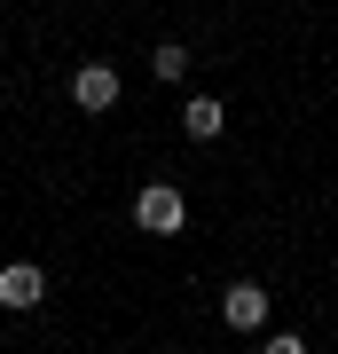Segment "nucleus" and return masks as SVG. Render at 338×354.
Segmentation results:
<instances>
[{"label": "nucleus", "mask_w": 338, "mask_h": 354, "mask_svg": "<svg viewBox=\"0 0 338 354\" xmlns=\"http://www.w3.org/2000/svg\"><path fill=\"white\" fill-rule=\"evenodd\" d=\"M39 299H48V268H39V260H8V268H0V307L32 315Z\"/></svg>", "instance_id": "4"}, {"label": "nucleus", "mask_w": 338, "mask_h": 354, "mask_svg": "<svg viewBox=\"0 0 338 354\" xmlns=\"http://www.w3.org/2000/svg\"><path fill=\"white\" fill-rule=\"evenodd\" d=\"M134 228H150V236H181V228H189V197L173 189V181L134 189Z\"/></svg>", "instance_id": "2"}, {"label": "nucleus", "mask_w": 338, "mask_h": 354, "mask_svg": "<svg viewBox=\"0 0 338 354\" xmlns=\"http://www.w3.org/2000/svg\"><path fill=\"white\" fill-rule=\"evenodd\" d=\"M118 95H126L118 64H79V71H71V102H79V111H87V118H95V111H111Z\"/></svg>", "instance_id": "3"}, {"label": "nucleus", "mask_w": 338, "mask_h": 354, "mask_svg": "<svg viewBox=\"0 0 338 354\" xmlns=\"http://www.w3.org/2000/svg\"><path fill=\"white\" fill-rule=\"evenodd\" d=\"M260 354H307V339H299V330H267Z\"/></svg>", "instance_id": "7"}, {"label": "nucleus", "mask_w": 338, "mask_h": 354, "mask_svg": "<svg viewBox=\"0 0 338 354\" xmlns=\"http://www.w3.org/2000/svg\"><path fill=\"white\" fill-rule=\"evenodd\" d=\"M220 323L228 330H244V339H267V323H276V299H267V283H228L220 291Z\"/></svg>", "instance_id": "1"}, {"label": "nucleus", "mask_w": 338, "mask_h": 354, "mask_svg": "<svg viewBox=\"0 0 338 354\" xmlns=\"http://www.w3.org/2000/svg\"><path fill=\"white\" fill-rule=\"evenodd\" d=\"M150 79H189V48L181 39H165V48L150 55Z\"/></svg>", "instance_id": "6"}, {"label": "nucleus", "mask_w": 338, "mask_h": 354, "mask_svg": "<svg viewBox=\"0 0 338 354\" xmlns=\"http://www.w3.org/2000/svg\"><path fill=\"white\" fill-rule=\"evenodd\" d=\"M181 134H189V142H220V134H228V111H220L213 95H189V102H181Z\"/></svg>", "instance_id": "5"}]
</instances>
